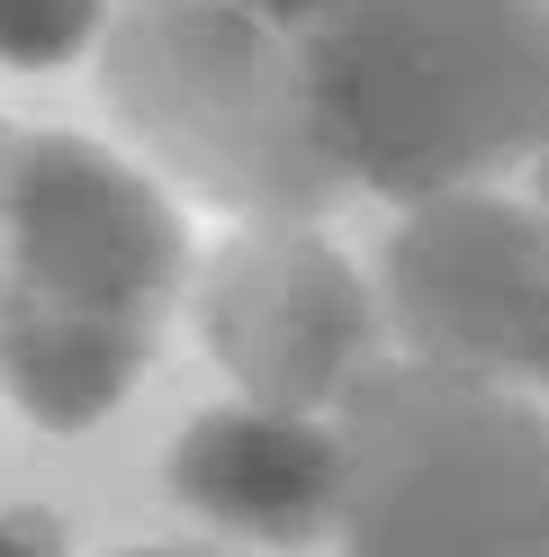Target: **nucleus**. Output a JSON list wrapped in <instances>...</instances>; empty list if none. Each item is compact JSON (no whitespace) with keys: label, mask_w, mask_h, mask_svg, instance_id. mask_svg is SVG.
<instances>
[{"label":"nucleus","mask_w":549,"mask_h":557,"mask_svg":"<svg viewBox=\"0 0 549 557\" xmlns=\"http://www.w3.org/2000/svg\"><path fill=\"white\" fill-rule=\"evenodd\" d=\"M333 432L352 557H549V423L504 387L369 360Z\"/></svg>","instance_id":"nucleus-3"},{"label":"nucleus","mask_w":549,"mask_h":557,"mask_svg":"<svg viewBox=\"0 0 549 557\" xmlns=\"http://www.w3.org/2000/svg\"><path fill=\"white\" fill-rule=\"evenodd\" d=\"M109 10H118V0H0V63L46 73V63L82 54Z\"/></svg>","instance_id":"nucleus-8"},{"label":"nucleus","mask_w":549,"mask_h":557,"mask_svg":"<svg viewBox=\"0 0 549 557\" xmlns=\"http://www.w3.org/2000/svg\"><path fill=\"white\" fill-rule=\"evenodd\" d=\"M379 324L415 369L477 387H540L549 377V216L487 189L415 198L388 243Z\"/></svg>","instance_id":"nucleus-5"},{"label":"nucleus","mask_w":549,"mask_h":557,"mask_svg":"<svg viewBox=\"0 0 549 557\" xmlns=\"http://www.w3.org/2000/svg\"><path fill=\"white\" fill-rule=\"evenodd\" d=\"M10 145H19V135H10V126H0V198H10Z\"/></svg>","instance_id":"nucleus-11"},{"label":"nucleus","mask_w":549,"mask_h":557,"mask_svg":"<svg viewBox=\"0 0 549 557\" xmlns=\"http://www.w3.org/2000/svg\"><path fill=\"white\" fill-rule=\"evenodd\" d=\"M0 557H54V531L37 512H0Z\"/></svg>","instance_id":"nucleus-10"},{"label":"nucleus","mask_w":549,"mask_h":557,"mask_svg":"<svg viewBox=\"0 0 549 557\" xmlns=\"http://www.w3.org/2000/svg\"><path fill=\"white\" fill-rule=\"evenodd\" d=\"M217 10L253 18L261 37H280V46H289V63H297V37H306V27H316V18L333 10V0H217Z\"/></svg>","instance_id":"nucleus-9"},{"label":"nucleus","mask_w":549,"mask_h":557,"mask_svg":"<svg viewBox=\"0 0 549 557\" xmlns=\"http://www.w3.org/2000/svg\"><path fill=\"white\" fill-rule=\"evenodd\" d=\"M126 557H198V548H126Z\"/></svg>","instance_id":"nucleus-13"},{"label":"nucleus","mask_w":549,"mask_h":557,"mask_svg":"<svg viewBox=\"0 0 549 557\" xmlns=\"http://www.w3.org/2000/svg\"><path fill=\"white\" fill-rule=\"evenodd\" d=\"M297 109L342 189H468L549 135V0H333Z\"/></svg>","instance_id":"nucleus-1"},{"label":"nucleus","mask_w":549,"mask_h":557,"mask_svg":"<svg viewBox=\"0 0 549 557\" xmlns=\"http://www.w3.org/2000/svg\"><path fill=\"white\" fill-rule=\"evenodd\" d=\"M198 333L244 387V405L333 413L352 377L379 360V297L361 270L306 225H253L225 243L198 288Z\"/></svg>","instance_id":"nucleus-6"},{"label":"nucleus","mask_w":549,"mask_h":557,"mask_svg":"<svg viewBox=\"0 0 549 557\" xmlns=\"http://www.w3.org/2000/svg\"><path fill=\"white\" fill-rule=\"evenodd\" d=\"M540 216H549V135H540Z\"/></svg>","instance_id":"nucleus-12"},{"label":"nucleus","mask_w":549,"mask_h":557,"mask_svg":"<svg viewBox=\"0 0 549 557\" xmlns=\"http://www.w3.org/2000/svg\"><path fill=\"white\" fill-rule=\"evenodd\" d=\"M171 495L198 521L261 548H306L342 512V432L325 413L280 405H217L171 449Z\"/></svg>","instance_id":"nucleus-7"},{"label":"nucleus","mask_w":549,"mask_h":557,"mask_svg":"<svg viewBox=\"0 0 549 557\" xmlns=\"http://www.w3.org/2000/svg\"><path fill=\"white\" fill-rule=\"evenodd\" d=\"M181 216L82 135H19L0 198V387L46 432H90L145 377L181 297Z\"/></svg>","instance_id":"nucleus-2"},{"label":"nucleus","mask_w":549,"mask_h":557,"mask_svg":"<svg viewBox=\"0 0 549 557\" xmlns=\"http://www.w3.org/2000/svg\"><path fill=\"white\" fill-rule=\"evenodd\" d=\"M109 109L190 189L261 225H297L342 189L306 135L289 46L217 0H135L109 37Z\"/></svg>","instance_id":"nucleus-4"}]
</instances>
